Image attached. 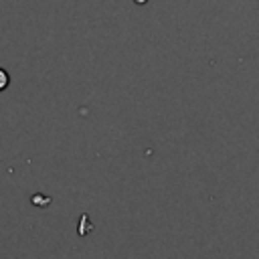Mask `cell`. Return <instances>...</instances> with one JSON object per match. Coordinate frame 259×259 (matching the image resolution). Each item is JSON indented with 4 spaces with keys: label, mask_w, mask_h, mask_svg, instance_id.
Here are the masks:
<instances>
[{
    "label": "cell",
    "mask_w": 259,
    "mask_h": 259,
    "mask_svg": "<svg viewBox=\"0 0 259 259\" xmlns=\"http://www.w3.org/2000/svg\"><path fill=\"white\" fill-rule=\"evenodd\" d=\"M8 83H10V75L4 69H0V91H4L8 87Z\"/></svg>",
    "instance_id": "1"
}]
</instances>
